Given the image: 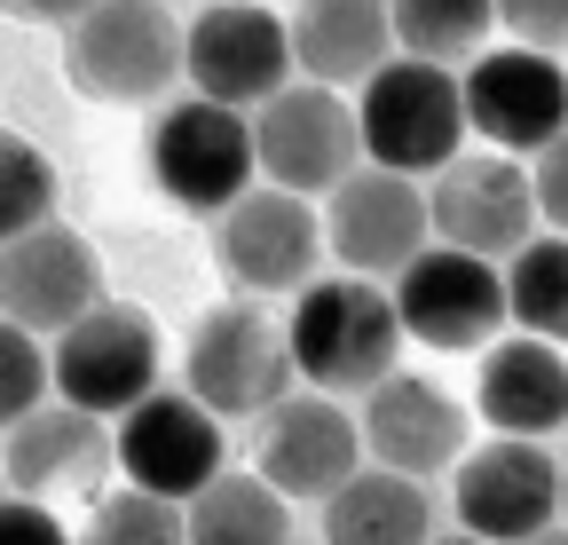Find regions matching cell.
<instances>
[{"mask_svg": "<svg viewBox=\"0 0 568 545\" xmlns=\"http://www.w3.org/2000/svg\"><path fill=\"white\" fill-rule=\"evenodd\" d=\"M80 545H190V522H182V506H174V498L134 491V483H126V491L95 498V514H88Z\"/></svg>", "mask_w": 568, "mask_h": 545, "instance_id": "obj_27", "label": "cell"}, {"mask_svg": "<svg viewBox=\"0 0 568 545\" xmlns=\"http://www.w3.org/2000/svg\"><path fill=\"white\" fill-rule=\"evenodd\" d=\"M395 316L410 340L426 349H489L497 332H506V269L466 253V245H418L403 269H395Z\"/></svg>", "mask_w": 568, "mask_h": 545, "instance_id": "obj_9", "label": "cell"}, {"mask_svg": "<svg viewBox=\"0 0 568 545\" xmlns=\"http://www.w3.org/2000/svg\"><path fill=\"white\" fill-rule=\"evenodd\" d=\"M293 364H301V387H324V395H364L395 372V349H403V316H395V293L379 277H316L293 293Z\"/></svg>", "mask_w": 568, "mask_h": 545, "instance_id": "obj_1", "label": "cell"}, {"mask_svg": "<svg viewBox=\"0 0 568 545\" xmlns=\"http://www.w3.org/2000/svg\"><path fill=\"white\" fill-rule=\"evenodd\" d=\"M253 466L268 474L284 498H332L347 474L364 466V427H355V412H347L339 395L293 387L276 412H261Z\"/></svg>", "mask_w": 568, "mask_h": 545, "instance_id": "obj_16", "label": "cell"}, {"mask_svg": "<svg viewBox=\"0 0 568 545\" xmlns=\"http://www.w3.org/2000/svg\"><path fill=\"white\" fill-rule=\"evenodd\" d=\"M426 545H489V537H474V529H435Z\"/></svg>", "mask_w": 568, "mask_h": 545, "instance_id": "obj_33", "label": "cell"}, {"mask_svg": "<svg viewBox=\"0 0 568 545\" xmlns=\"http://www.w3.org/2000/svg\"><path fill=\"white\" fill-rule=\"evenodd\" d=\"M48 395H55V372H48L40 332H24L17 316H0V435H9L24 412H40Z\"/></svg>", "mask_w": 568, "mask_h": 545, "instance_id": "obj_28", "label": "cell"}, {"mask_svg": "<svg viewBox=\"0 0 568 545\" xmlns=\"http://www.w3.org/2000/svg\"><path fill=\"white\" fill-rule=\"evenodd\" d=\"M0 9H9V17H24V24H71V17H88L95 9V0H0Z\"/></svg>", "mask_w": 568, "mask_h": 545, "instance_id": "obj_32", "label": "cell"}, {"mask_svg": "<svg viewBox=\"0 0 568 545\" xmlns=\"http://www.w3.org/2000/svg\"><path fill=\"white\" fill-rule=\"evenodd\" d=\"M474 412L497 435H560L568 427V356L560 340L514 332V340H489L481 349V387H474Z\"/></svg>", "mask_w": 568, "mask_h": 545, "instance_id": "obj_20", "label": "cell"}, {"mask_svg": "<svg viewBox=\"0 0 568 545\" xmlns=\"http://www.w3.org/2000/svg\"><path fill=\"white\" fill-rule=\"evenodd\" d=\"M0 466H9V491L24 498H55V491H95V474L119 466V443H111V420L80 412V403H40L9 427L0 443Z\"/></svg>", "mask_w": 568, "mask_h": 545, "instance_id": "obj_19", "label": "cell"}, {"mask_svg": "<svg viewBox=\"0 0 568 545\" xmlns=\"http://www.w3.org/2000/svg\"><path fill=\"white\" fill-rule=\"evenodd\" d=\"M182 80L213 103L261 111L268 95H284L301 80L293 63V24H284L268 0H213L182 40Z\"/></svg>", "mask_w": 568, "mask_h": 545, "instance_id": "obj_8", "label": "cell"}, {"mask_svg": "<svg viewBox=\"0 0 568 545\" xmlns=\"http://www.w3.org/2000/svg\"><path fill=\"white\" fill-rule=\"evenodd\" d=\"M497 24L521 48H568V0H497Z\"/></svg>", "mask_w": 568, "mask_h": 545, "instance_id": "obj_30", "label": "cell"}, {"mask_svg": "<svg viewBox=\"0 0 568 545\" xmlns=\"http://www.w3.org/2000/svg\"><path fill=\"white\" fill-rule=\"evenodd\" d=\"M182 380H190V395L205 403V412L261 420V412H276V403L301 387L293 332H284V316H268L261 301H222V309L197 316Z\"/></svg>", "mask_w": 568, "mask_h": 545, "instance_id": "obj_4", "label": "cell"}, {"mask_svg": "<svg viewBox=\"0 0 568 545\" xmlns=\"http://www.w3.org/2000/svg\"><path fill=\"white\" fill-rule=\"evenodd\" d=\"M0 483H9V466H0Z\"/></svg>", "mask_w": 568, "mask_h": 545, "instance_id": "obj_36", "label": "cell"}, {"mask_svg": "<svg viewBox=\"0 0 568 545\" xmlns=\"http://www.w3.org/2000/svg\"><path fill=\"white\" fill-rule=\"evenodd\" d=\"M521 545H568V522H552V529H537V537H521Z\"/></svg>", "mask_w": 568, "mask_h": 545, "instance_id": "obj_34", "label": "cell"}, {"mask_svg": "<svg viewBox=\"0 0 568 545\" xmlns=\"http://www.w3.org/2000/svg\"><path fill=\"white\" fill-rule=\"evenodd\" d=\"M560 63H568V55H560Z\"/></svg>", "mask_w": 568, "mask_h": 545, "instance_id": "obj_37", "label": "cell"}, {"mask_svg": "<svg viewBox=\"0 0 568 545\" xmlns=\"http://www.w3.org/2000/svg\"><path fill=\"white\" fill-rule=\"evenodd\" d=\"M253 151H261V174L276 190L332 198L355 166H364V127H355V103L339 88L293 80L284 95H268L253 111Z\"/></svg>", "mask_w": 568, "mask_h": 545, "instance_id": "obj_7", "label": "cell"}, {"mask_svg": "<svg viewBox=\"0 0 568 545\" xmlns=\"http://www.w3.org/2000/svg\"><path fill=\"white\" fill-rule=\"evenodd\" d=\"M103 301V261L71 222H40L17 245H0V316L55 340Z\"/></svg>", "mask_w": 568, "mask_h": 545, "instance_id": "obj_17", "label": "cell"}, {"mask_svg": "<svg viewBox=\"0 0 568 545\" xmlns=\"http://www.w3.org/2000/svg\"><path fill=\"white\" fill-rule=\"evenodd\" d=\"M190 545H293V498H284L261 466H222L213 483L182 506Z\"/></svg>", "mask_w": 568, "mask_h": 545, "instance_id": "obj_23", "label": "cell"}, {"mask_svg": "<svg viewBox=\"0 0 568 545\" xmlns=\"http://www.w3.org/2000/svg\"><path fill=\"white\" fill-rule=\"evenodd\" d=\"M435 245V214H426V182L418 174H395V166H355L332 198H324V253L355 277H395V269Z\"/></svg>", "mask_w": 568, "mask_h": 545, "instance_id": "obj_14", "label": "cell"}, {"mask_svg": "<svg viewBox=\"0 0 568 545\" xmlns=\"http://www.w3.org/2000/svg\"><path fill=\"white\" fill-rule=\"evenodd\" d=\"M395 48V24H387V0H301L293 9V63L301 80H324V88H364Z\"/></svg>", "mask_w": 568, "mask_h": 545, "instance_id": "obj_21", "label": "cell"}, {"mask_svg": "<svg viewBox=\"0 0 568 545\" xmlns=\"http://www.w3.org/2000/svg\"><path fill=\"white\" fill-rule=\"evenodd\" d=\"M435 537V491L395 466H355L324 498V545H426Z\"/></svg>", "mask_w": 568, "mask_h": 545, "instance_id": "obj_22", "label": "cell"}, {"mask_svg": "<svg viewBox=\"0 0 568 545\" xmlns=\"http://www.w3.org/2000/svg\"><path fill=\"white\" fill-rule=\"evenodd\" d=\"M0 545H71V529L48 514V498L0 491Z\"/></svg>", "mask_w": 568, "mask_h": 545, "instance_id": "obj_31", "label": "cell"}, {"mask_svg": "<svg viewBox=\"0 0 568 545\" xmlns=\"http://www.w3.org/2000/svg\"><path fill=\"white\" fill-rule=\"evenodd\" d=\"M426 214L443 245L514 261L537 238V182L514 151H458L443 174H426Z\"/></svg>", "mask_w": 568, "mask_h": 545, "instance_id": "obj_13", "label": "cell"}, {"mask_svg": "<svg viewBox=\"0 0 568 545\" xmlns=\"http://www.w3.org/2000/svg\"><path fill=\"white\" fill-rule=\"evenodd\" d=\"M466 127L481 134L489 151H514V159H537L552 134L568 127V63L552 48H481L466 72Z\"/></svg>", "mask_w": 568, "mask_h": 545, "instance_id": "obj_11", "label": "cell"}, {"mask_svg": "<svg viewBox=\"0 0 568 545\" xmlns=\"http://www.w3.org/2000/svg\"><path fill=\"white\" fill-rule=\"evenodd\" d=\"M230 420L205 412L190 387H151L134 412L111 420V443H119V474L134 491H159L174 506H190L213 474L230 466Z\"/></svg>", "mask_w": 568, "mask_h": 545, "instance_id": "obj_6", "label": "cell"}, {"mask_svg": "<svg viewBox=\"0 0 568 545\" xmlns=\"http://www.w3.org/2000/svg\"><path fill=\"white\" fill-rule=\"evenodd\" d=\"M355 127H364V159L395 166V174H443L474 134L458 72L426 63V55H403V48L355 88Z\"/></svg>", "mask_w": 568, "mask_h": 545, "instance_id": "obj_2", "label": "cell"}, {"mask_svg": "<svg viewBox=\"0 0 568 545\" xmlns=\"http://www.w3.org/2000/svg\"><path fill=\"white\" fill-rule=\"evenodd\" d=\"M529 182H537V222L568 238V127L552 134L537 159H529Z\"/></svg>", "mask_w": 568, "mask_h": 545, "instance_id": "obj_29", "label": "cell"}, {"mask_svg": "<svg viewBox=\"0 0 568 545\" xmlns=\"http://www.w3.org/2000/svg\"><path fill=\"white\" fill-rule=\"evenodd\" d=\"M450 514H458V529H474L489 545H521V537L552 529L560 522V458L537 435L466 443V458L450 466Z\"/></svg>", "mask_w": 568, "mask_h": 545, "instance_id": "obj_10", "label": "cell"}, {"mask_svg": "<svg viewBox=\"0 0 568 545\" xmlns=\"http://www.w3.org/2000/svg\"><path fill=\"white\" fill-rule=\"evenodd\" d=\"M355 427H364V458L372 466H395V474H443L466 458V403L450 387H435L426 372H387L379 387H364V412H355Z\"/></svg>", "mask_w": 568, "mask_h": 545, "instance_id": "obj_18", "label": "cell"}, {"mask_svg": "<svg viewBox=\"0 0 568 545\" xmlns=\"http://www.w3.org/2000/svg\"><path fill=\"white\" fill-rule=\"evenodd\" d=\"M151 174L174 206L190 214H230L237 198L253 190L261 174V151H253V111L237 103H213V95H182L151 119Z\"/></svg>", "mask_w": 568, "mask_h": 545, "instance_id": "obj_5", "label": "cell"}, {"mask_svg": "<svg viewBox=\"0 0 568 545\" xmlns=\"http://www.w3.org/2000/svg\"><path fill=\"white\" fill-rule=\"evenodd\" d=\"M387 24L403 55L426 63H474L497 32V0H387Z\"/></svg>", "mask_w": 568, "mask_h": 545, "instance_id": "obj_24", "label": "cell"}, {"mask_svg": "<svg viewBox=\"0 0 568 545\" xmlns=\"http://www.w3.org/2000/svg\"><path fill=\"white\" fill-rule=\"evenodd\" d=\"M40 222H55V166L40 159V143L0 127V245H17Z\"/></svg>", "mask_w": 568, "mask_h": 545, "instance_id": "obj_26", "label": "cell"}, {"mask_svg": "<svg viewBox=\"0 0 568 545\" xmlns=\"http://www.w3.org/2000/svg\"><path fill=\"white\" fill-rule=\"evenodd\" d=\"M506 316H514V332H537V340L568 349V238L560 230L529 238L506 261Z\"/></svg>", "mask_w": 568, "mask_h": 545, "instance_id": "obj_25", "label": "cell"}, {"mask_svg": "<svg viewBox=\"0 0 568 545\" xmlns=\"http://www.w3.org/2000/svg\"><path fill=\"white\" fill-rule=\"evenodd\" d=\"M48 372H55L63 403H80V412H95V420H119V412H134V403L159 387V324L142 309L95 301L71 332H55Z\"/></svg>", "mask_w": 568, "mask_h": 545, "instance_id": "obj_12", "label": "cell"}, {"mask_svg": "<svg viewBox=\"0 0 568 545\" xmlns=\"http://www.w3.org/2000/svg\"><path fill=\"white\" fill-rule=\"evenodd\" d=\"M213 253H222L230 269V285L268 301V293H301L316 285V269H324V214H316V198L301 190H245L237 206L222 214V238H213Z\"/></svg>", "mask_w": 568, "mask_h": 545, "instance_id": "obj_15", "label": "cell"}, {"mask_svg": "<svg viewBox=\"0 0 568 545\" xmlns=\"http://www.w3.org/2000/svg\"><path fill=\"white\" fill-rule=\"evenodd\" d=\"M182 40L166 0H95L63 24V80L95 103H159L182 80Z\"/></svg>", "mask_w": 568, "mask_h": 545, "instance_id": "obj_3", "label": "cell"}, {"mask_svg": "<svg viewBox=\"0 0 568 545\" xmlns=\"http://www.w3.org/2000/svg\"><path fill=\"white\" fill-rule=\"evenodd\" d=\"M560 522H568V458H560Z\"/></svg>", "mask_w": 568, "mask_h": 545, "instance_id": "obj_35", "label": "cell"}]
</instances>
